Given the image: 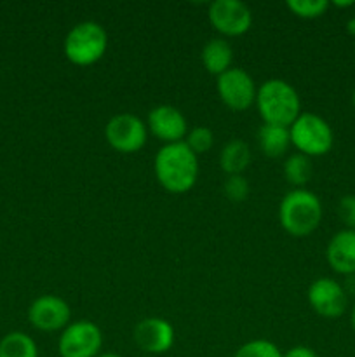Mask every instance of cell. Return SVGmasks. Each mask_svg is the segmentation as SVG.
I'll return each instance as SVG.
<instances>
[{"label": "cell", "mask_w": 355, "mask_h": 357, "mask_svg": "<svg viewBox=\"0 0 355 357\" xmlns=\"http://www.w3.org/2000/svg\"><path fill=\"white\" fill-rule=\"evenodd\" d=\"M153 167L159 185L171 194H187L198 178V157L184 142L159 149Z\"/></svg>", "instance_id": "obj_1"}, {"label": "cell", "mask_w": 355, "mask_h": 357, "mask_svg": "<svg viewBox=\"0 0 355 357\" xmlns=\"http://www.w3.org/2000/svg\"><path fill=\"white\" fill-rule=\"evenodd\" d=\"M258 114L263 124L291 128L292 122L301 114V101L294 87L284 79H268L258 87Z\"/></svg>", "instance_id": "obj_2"}, {"label": "cell", "mask_w": 355, "mask_h": 357, "mask_svg": "<svg viewBox=\"0 0 355 357\" xmlns=\"http://www.w3.org/2000/svg\"><path fill=\"white\" fill-rule=\"evenodd\" d=\"M322 202L308 188H292L278 206V222L292 237H306L322 222Z\"/></svg>", "instance_id": "obj_3"}, {"label": "cell", "mask_w": 355, "mask_h": 357, "mask_svg": "<svg viewBox=\"0 0 355 357\" xmlns=\"http://www.w3.org/2000/svg\"><path fill=\"white\" fill-rule=\"evenodd\" d=\"M108 49V33L96 21L77 23L66 33L63 51L66 59L77 66H90L100 61Z\"/></svg>", "instance_id": "obj_4"}, {"label": "cell", "mask_w": 355, "mask_h": 357, "mask_svg": "<svg viewBox=\"0 0 355 357\" xmlns=\"http://www.w3.org/2000/svg\"><path fill=\"white\" fill-rule=\"evenodd\" d=\"M291 145L306 157H322L334 145V132L329 122L312 112H301L289 128Z\"/></svg>", "instance_id": "obj_5"}, {"label": "cell", "mask_w": 355, "mask_h": 357, "mask_svg": "<svg viewBox=\"0 0 355 357\" xmlns=\"http://www.w3.org/2000/svg\"><path fill=\"white\" fill-rule=\"evenodd\" d=\"M103 347V333L93 321L70 323L61 331L58 352L61 357H97Z\"/></svg>", "instance_id": "obj_6"}, {"label": "cell", "mask_w": 355, "mask_h": 357, "mask_svg": "<svg viewBox=\"0 0 355 357\" xmlns=\"http://www.w3.org/2000/svg\"><path fill=\"white\" fill-rule=\"evenodd\" d=\"M104 138L113 150L120 153H134L145 146L148 128L132 114H118L104 126Z\"/></svg>", "instance_id": "obj_7"}, {"label": "cell", "mask_w": 355, "mask_h": 357, "mask_svg": "<svg viewBox=\"0 0 355 357\" xmlns=\"http://www.w3.org/2000/svg\"><path fill=\"white\" fill-rule=\"evenodd\" d=\"M219 100L233 112H244L256 101L258 87L254 79L242 68L232 66L216 80Z\"/></svg>", "instance_id": "obj_8"}, {"label": "cell", "mask_w": 355, "mask_h": 357, "mask_svg": "<svg viewBox=\"0 0 355 357\" xmlns=\"http://www.w3.org/2000/svg\"><path fill=\"white\" fill-rule=\"evenodd\" d=\"M207 16L212 28L225 37H240L253 24V13L240 0H214L209 6Z\"/></svg>", "instance_id": "obj_9"}, {"label": "cell", "mask_w": 355, "mask_h": 357, "mask_svg": "<svg viewBox=\"0 0 355 357\" xmlns=\"http://www.w3.org/2000/svg\"><path fill=\"white\" fill-rule=\"evenodd\" d=\"M72 319V309L56 295H42L35 298L28 307V321L31 326L44 333L63 331Z\"/></svg>", "instance_id": "obj_10"}, {"label": "cell", "mask_w": 355, "mask_h": 357, "mask_svg": "<svg viewBox=\"0 0 355 357\" xmlns=\"http://www.w3.org/2000/svg\"><path fill=\"white\" fill-rule=\"evenodd\" d=\"M310 307L315 314L326 319H336L345 314L348 307L347 293L343 286L331 278H319L308 286L306 293Z\"/></svg>", "instance_id": "obj_11"}, {"label": "cell", "mask_w": 355, "mask_h": 357, "mask_svg": "<svg viewBox=\"0 0 355 357\" xmlns=\"http://www.w3.org/2000/svg\"><path fill=\"white\" fill-rule=\"evenodd\" d=\"M146 128L164 145L184 142L188 135V124L180 108L173 105H159L152 108L146 119Z\"/></svg>", "instance_id": "obj_12"}, {"label": "cell", "mask_w": 355, "mask_h": 357, "mask_svg": "<svg viewBox=\"0 0 355 357\" xmlns=\"http://www.w3.org/2000/svg\"><path fill=\"white\" fill-rule=\"evenodd\" d=\"M132 337H134L136 345L143 352L159 356L166 354L173 349L176 333L169 321L162 319V317H145L136 324Z\"/></svg>", "instance_id": "obj_13"}, {"label": "cell", "mask_w": 355, "mask_h": 357, "mask_svg": "<svg viewBox=\"0 0 355 357\" xmlns=\"http://www.w3.org/2000/svg\"><path fill=\"white\" fill-rule=\"evenodd\" d=\"M326 260L336 274H355V230L343 229L331 237L326 248Z\"/></svg>", "instance_id": "obj_14"}, {"label": "cell", "mask_w": 355, "mask_h": 357, "mask_svg": "<svg viewBox=\"0 0 355 357\" xmlns=\"http://www.w3.org/2000/svg\"><path fill=\"white\" fill-rule=\"evenodd\" d=\"M200 59L204 68L207 70L211 75H216V79H218V77L223 75L226 70L232 68L233 49L225 38H211V40L202 47Z\"/></svg>", "instance_id": "obj_15"}, {"label": "cell", "mask_w": 355, "mask_h": 357, "mask_svg": "<svg viewBox=\"0 0 355 357\" xmlns=\"http://www.w3.org/2000/svg\"><path fill=\"white\" fill-rule=\"evenodd\" d=\"M258 146L261 153L268 159H278L287 153L291 146V135L289 128H281V126L263 124L256 132Z\"/></svg>", "instance_id": "obj_16"}, {"label": "cell", "mask_w": 355, "mask_h": 357, "mask_svg": "<svg viewBox=\"0 0 355 357\" xmlns=\"http://www.w3.org/2000/svg\"><path fill=\"white\" fill-rule=\"evenodd\" d=\"M251 159V149L244 139H230L219 153V166L228 176H235L249 167Z\"/></svg>", "instance_id": "obj_17"}, {"label": "cell", "mask_w": 355, "mask_h": 357, "mask_svg": "<svg viewBox=\"0 0 355 357\" xmlns=\"http://www.w3.org/2000/svg\"><path fill=\"white\" fill-rule=\"evenodd\" d=\"M0 357H38V347L30 335L10 331L0 340Z\"/></svg>", "instance_id": "obj_18"}, {"label": "cell", "mask_w": 355, "mask_h": 357, "mask_svg": "<svg viewBox=\"0 0 355 357\" xmlns=\"http://www.w3.org/2000/svg\"><path fill=\"white\" fill-rule=\"evenodd\" d=\"M284 178L289 185L294 188H305L308 183L310 178L313 174V166L310 157L303 155V153H291L287 159L284 160Z\"/></svg>", "instance_id": "obj_19"}, {"label": "cell", "mask_w": 355, "mask_h": 357, "mask_svg": "<svg viewBox=\"0 0 355 357\" xmlns=\"http://www.w3.org/2000/svg\"><path fill=\"white\" fill-rule=\"evenodd\" d=\"M331 2L327 0H287L285 2V7L294 16L303 17V20H315V17L324 16Z\"/></svg>", "instance_id": "obj_20"}, {"label": "cell", "mask_w": 355, "mask_h": 357, "mask_svg": "<svg viewBox=\"0 0 355 357\" xmlns=\"http://www.w3.org/2000/svg\"><path fill=\"white\" fill-rule=\"evenodd\" d=\"M233 357H282V352L270 340H251L240 345Z\"/></svg>", "instance_id": "obj_21"}, {"label": "cell", "mask_w": 355, "mask_h": 357, "mask_svg": "<svg viewBox=\"0 0 355 357\" xmlns=\"http://www.w3.org/2000/svg\"><path fill=\"white\" fill-rule=\"evenodd\" d=\"M184 143L188 145V149L198 155V153H205L207 150H211L212 143H214V135L209 128L205 126H197L191 131H188L187 138H184Z\"/></svg>", "instance_id": "obj_22"}, {"label": "cell", "mask_w": 355, "mask_h": 357, "mask_svg": "<svg viewBox=\"0 0 355 357\" xmlns=\"http://www.w3.org/2000/svg\"><path fill=\"white\" fill-rule=\"evenodd\" d=\"M226 199L232 202H242L249 197V181L244 178V174H235V176H228L223 187Z\"/></svg>", "instance_id": "obj_23"}, {"label": "cell", "mask_w": 355, "mask_h": 357, "mask_svg": "<svg viewBox=\"0 0 355 357\" xmlns=\"http://www.w3.org/2000/svg\"><path fill=\"white\" fill-rule=\"evenodd\" d=\"M338 216L345 227L350 230H355V195L348 194L343 195L338 202Z\"/></svg>", "instance_id": "obj_24"}, {"label": "cell", "mask_w": 355, "mask_h": 357, "mask_svg": "<svg viewBox=\"0 0 355 357\" xmlns=\"http://www.w3.org/2000/svg\"><path fill=\"white\" fill-rule=\"evenodd\" d=\"M282 357H319L313 349L306 347V345H296V347L289 349L287 352H284Z\"/></svg>", "instance_id": "obj_25"}, {"label": "cell", "mask_w": 355, "mask_h": 357, "mask_svg": "<svg viewBox=\"0 0 355 357\" xmlns=\"http://www.w3.org/2000/svg\"><path fill=\"white\" fill-rule=\"evenodd\" d=\"M331 6L340 7V9H347V7H354L355 2H354V0H345V2H340V0H334V2H331Z\"/></svg>", "instance_id": "obj_26"}, {"label": "cell", "mask_w": 355, "mask_h": 357, "mask_svg": "<svg viewBox=\"0 0 355 357\" xmlns=\"http://www.w3.org/2000/svg\"><path fill=\"white\" fill-rule=\"evenodd\" d=\"M347 31L355 37V16H352L350 20L347 21Z\"/></svg>", "instance_id": "obj_27"}, {"label": "cell", "mask_w": 355, "mask_h": 357, "mask_svg": "<svg viewBox=\"0 0 355 357\" xmlns=\"http://www.w3.org/2000/svg\"><path fill=\"white\" fill-rule=\"evenodd\" d=\"M350 324H352V330L355 333V305L352 307V314H350Z\"/></svg>", "instance_id": "obj_28"}, {"label": "cell", "mask_w": 355, "mask_h": 357, "mask_svg": "<svg viewBox=\"0 0 355 357\" xmlns=\"http://www.w3.org/2000/svg\"><path fill=\"white\" fill-rule=\"evenodd\" d=\"M97 357H122V356L113 354V352H104V354H100Z\"/></svg>", "instance_id": "obj_29"}, {"label": "cell", "mask_w": 355, "mask_h": 357, "mask_svg": "<svg viewBox=\"0 0 355 357\" xmlns=\"http://www.w3.org/2000/svg\"><path fill=\"white\" fill-rule=\"evenodd\" d=\"M352 105H354V108H355V89H354V93H352Z\"/></svg>", "instance_id": "obj_30"}]
</instances>
